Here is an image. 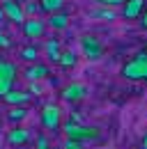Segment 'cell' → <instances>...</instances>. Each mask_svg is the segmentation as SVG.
<instances>
[{
	"instance_id": "obj_1",
	"label": "cell",
	"mask_w": 147,
	"mask_h": 149,
	"mask_svg": "<svg viewBox=\"0 0 147 149\" xmlns=\"http://www.w3.org/2000/svg\"><path fill=\"white\" fill-rule=\"evenodd\" d=\"M62 133L67 140H74V142H92L99 138V129L97 126H85V124H78V122H64L62 124Z\"/></svg>"
},
{
	"instance_id": "obj_13",
	"label": "cell",
	"mask_w": 147,
	"mask_h": 149,
	"mask_svg": "<svg viewBox=\"0 0 147 149\" xmlns=\"http://www.w3.org/2000/svg\"><path fill=\"white\" fill-rule=\"evenodd\" d=\"M46 23H48V28H53V30H64V28L69 25V14H64V12L51 14Z\"/></svg>"
},
{
	"instance_id": "obj_5",
	"label": "cell",
	"mask_w": 147,
	"mask_h": 149,
	"mask_svg": "<svg viewBox=\"0 0 147 149\" xmlns=\"http://www.w3.org/2000/svg\"><path fill=\"white\" fill-rule=\"evenodd\" d=\"M62 124V110L55 103H46L41 108V126L46 131H57Z\"/></svg>"
},
{
	"instance_id": "obj_21",
	"label": "cell",
	"mask_w": 147,
	"mask_h": 149,
	"mask_svg": "<svg viewBox=\"0 0 147 149\" xmlns=\"http://www.w3.org/2000/svg\"><path fill=\"white\" fill-rule=\"evenodd\" d=\"M97 2H99V5H104V7H110V9H113L115 5H124L127 0H97Z\"/></svg>"
},
{
	"instance_id": "obj_11",
	"label": "cell",
	"mask_w": 147,
	"mask_h": 149,
	"mask_svg": "<svg viewBox=\"0 0 147 149\" xmlns=\"http://www.w3.org/2000/svg\"><path fill=\"white\" fill-rule=\"evenodd\" d=\"M23 76H25L30 83H37V80H41V78L48 76V67H46L44 62H35V64H30V67L23 71Z\"/></svg>"
},
{
	"instance_id": "obj_14",
	"label": "cell",
	"mask_w": 147,
	"mask_h": 149,
	"mask_svg": "<svg viewBox=\"0 0 147 149\" xmlns=\"http://www.w3.org/2000/svg\"><path fill=\"white\" fill-rule=\"evenodd\" d=\"M44 51H46V57H48L51 62H60L62 48H60V41H57V39H48L46 46H44Z\"/></svg>"
},
{
	"instance_id": "obj_6",
	"label": "cell",
	"mask_w": 147,
	"mask_h": 149,
	"mask_svg": "<svg viewBox=\"0 0 147 149\" xmlns=\"http://www.w3.org/2000/svg\"><path fill=\"white\" fill-rule=\"evenodd\" d=\"M21 28H23L25 39L35 41V39H41V37H44V32H46V21H41L39 16H32V19H25V23H23Z\"/></svg>"
},
{
	"instance_id": "obj_20",
	"label": "cell",
	"mask_w": 147,
	"mask_h": 149,
	"mask_svg": "<svg viewBox=\"0 0 147 149\" xmlns=\"http://www.w3.org/2000/svg\"><path fill=\"white\" fill-rule=\"evenodd\" d=\"M35 149H51V142H48V138H46L44 133H39V135H37Z\"/></svg>"
},
{
	"instance_id": "obj_7",
	"label": "cell",
	"mask_w": 147,
	"mask_h": 149,
	"mask_svg": "<svg viewBox=\"0 0 147 149\" xmlns=\"http://www.w3.org/2000/svg\"><path fill=\"white\" fill-rule=\"evenodd\" d=\"M2 12H5V19H9L12 23H16V25L25 23V9L16 0H2Z\"/></svg>"
},
{
	"instance_id": "obj_15",
	"label": "cell",
	"mask_w": 147,
	"mask_h": 149,
	"mask_svg": "<svg viewBox=\"0 0 147 149\" xmlns=\"http://www.w3.org/2000/svg\"><path fill=\"white\" fill-rule=\"evenodd\" d=\"M39 7H41V12H46V14L51 16V14L62 12V7H64V0H39Z\"/></svg>"
},
{
	"instance_id": "obj_28",
	"label": "cell",
	"mask_w": 147,
	"mask_h": 149,
	"mask_svg": "<svg viewBox=\"0 0 147 149\" xmlns=\"http://www.w3.org/2000/svg\"><path fill=\"white\" fill-rule=\"evenodd\" d=\"M5 19V12H2V7H0V21Z\"/></svg>"
},
{
	"instance_id": "obj_4",
	"label": "cell",
	"mask_w": 147,
	"mask_h": 149,
	"mask_svg": "<svg viewBox=\"0 0 147 149\" xmlns=\"http://www.w3.org/2000/svg\"><path fill=\"white\" fill-rule=\"evenodd\" d=\"M16 64L14 62H9V60H0V99L5 96V94L12 92V85H14V80H16Z\"/></svg>"
},
{
	"instance_id": "obj_19",
	"label": "cell",
	"mask_w": 147,
	"mask_h": 149,
	"mask_svg": "<svg viewBox=\"0 0 147 149\" xmlns=\"http://www.w3.org/2000/svg\"><path fill=\"white\" fill-rule=\"evenodd\" d=\"M90 16H92V19H108V21H113V19H115V12H113L110 7H106V9H97V12H92Z\"/></svg>"
},
{
	"instance_id": "obj_17",
	"label": "cell",
	"mask_w": 147,
	"mask_h": 149,
	"mask_svg": "<svg viewBox=\"0 0 147 149\" xmlns=\"http://www.w3.org/2000/svg\"><path fill=\"white\" fill-rule=\"evenodd\" d=\"M21 60H25V62H30V64H35L37 57H39V51H37L35 44H30V46H25V48H21Z\"/></svg>"
},
{
	"instance_id": "obj_23",
	"label": "cell",
	"mask_w": 147,
	"mask_h": 149,
	"mask_svg": "<svg viewBox=\"0 0 147 149\" xmlns=\"http://www.w3.org/2000/svg\"><path fill=\"white\" fill-rule=\"evenodd\" d=\"M62 149H83V145L80 142H74V140H64Z\"/></svg>"
},
{
	"instance_id": "obj_9",
	"label": "cell",
	"mask_w": 147,
	"mask_h": 149,
	"mask_svg": "<svg viewBox=\"0 0 147 149\" xmlns=\"http://www.w3.org/2000/svg\"><path fill=\"white\" fill-rule=\"evenodd\" d=\"M30 138H32L30 129H25V126H14V129L7 133V145H9V147H21V145L30 142Z\"/></svg>"
},
{
	"instance_id": "obj_26",
	"label": "cell",
	"mask_w": 147,
	"mask_h": 149,
	"mask_svg": "<svg viewBox=\"0 0 147 149\" xmlns=\"http://www.w3.org/2000/svg\"><path fill=\"white\" fill-rule=\"evenodd\" d=\"M39 92H41V87H39L37 83H32V87H30V94H39Z\"/></svg>"
},
{
	"instance_id": "obj_10",
	"label": "cell",
	"mask_w": 147,
	"mask_h": 149,
	"mask_svg": "<svg viewBox=\"0 0 147 149\" xmlns=\"http://www.w3.org/2000/svg\"><path fill=\"white\" fill-rule=\"evenodd\" d=\"M30 99H32V94H30V92H23V90H12L9 94H5V96H2V101H5V103H9L12 108H18V106L30 103Z\"/></svg>"
},
{
	"instance_id": "obj_18",
	"label": "cell",
	"mask_w": 147,
	"mask_h": 149,
	"mask_svg": "<svg viewBox=\"0 0 147 149\" xmlns=\"http://www.w3.org/2000/svg\"><path fill=\"white\" fill-rule=\"evenodd\" d=\"M28 117V110H25V106H18V108H12L9 115H7V119L12 122V124H18V122H23Z\"/></svg>"
},
{
	"instance_id": "obj_16",
	"label": "cell",
	"mask_w": 147,
	"mask_h": 149,
	"mask_svg": "<svg viewBox=\"0 0 147 149\" xmlns=\"http://www.w3.org/2000/svg\"><path fill=\"white\" fill-rule=\"evenodd\" d=\"M76 62H78V57H76V53L74 51H62V55H60V67L62 69H71V67H76Z\"/></svg>"
},
{
	"instance_id": "obj_27",
	"label": "cell",
	"mask_w": 147,
	"mask_h": 149,
	"mask_svg": "<svg viewBox=\"0 0 147 149\" xmlns=\"http://www.w3.org/2000/svg\"><path fill=\"white\" fill-rule=\"evenodd\" d=\"M140 149H147V133L143 135V142H140Z\"/></svg>"
},
{
	"instance_id": "obj_22",
	"label": "cell",
	"mask_w": 147,
	"mask_h": 149,
	"mask_svg": "<svg viewBox=\"0 0 147 149\" xmlns=\"http://www.w3.org/2000/svg\"><path fill=\"white\" fill-rule=\"evenodd\" d=\"M9 46H12V39L0 30V48H9Z\"/></svg>"
},
{
	"instance_id": "obj_29",
	"label": "cell",
	"mask_w": 147,
	"mask_h": 149,
	"mask_svg": "<svg viewBox=\"0 0 147 149\" xmlns=\"http://www.w3.org/2000/svg\"><path fill=\"white\" fill-rule=\"evenodd\" d=\"M145 53H147V48H145Z\"/></svg>"
},
{
	"instance_id": "obj_8",
	"label": "cell",
	"mask_w": 147,
	"mask_h": 149,
	"mask_svg": "<svg viewBox=\"0 0 147 149\" xmlns=\"http://www.w3.org/2000/svg\"><path fill=\"white\" fill-rule=\"evenodd\" d=\"M60 96H62L64 101H69V103H78V101H83V99L88 96V87H85L83 83H69L67 87H62Z\"/></svg>"
},
{
	"instance_id": "obj_12",
	"label": "cell",
	"mask_w": 147,
	"mask_h": 149,
	"mask_svg": "<svg viewBox=\"0 0 147 149\" xmlns=\"http://www.w3.org/2000/svg\"><path fill=\"white\" fill-rule=\"evenodd\" d=\"M143 12H145V0H129L124 2V9H122L127 19H140Z\"/></svg>"
},
{
	"instance_id": "obj_2",
	"label": "cell",
	"mask_w": 147,
	"mask_h": 149,
	"mask_svg": "<svg viewBox=\"0 0 147 149\" xmlns=\"http://www.w3.org/2000/svg\"><path fill=\"white\" fill-rule=\"evenodd\" d=\"M122 76L127 80H147V53L140 51L131 62L122 67Z\"/></svg>"
},
{
	"instance_id": "obj_24",
	"label": "cell",
	"mask_w": 147,
	"mask_h": 149,
	"mask_svg": "<svg viewBox=\"0 0 147 149\" xmlns=\"http://www.w3.org/2000/svg\"><path fill=\"white\" fill-rule=\"evenodd\" d=\"M39 9H41V7H39V5H32V2H28V5H25V12H30V14H37Z\"/></svg>"
},
{
	"instance_id": "obj_3",
	"label": "cell",
	"mask_w": 147,
	"mask_h": 149,
	"mask_svg": "<svg viewBox=\"0 0 147 149\" xmlns=\"http://www.w3.org/2000/svg\"><path fill=\"white\" fill-rule=\"evenodd\" d=\"M80 51H83V55L88 57L90 62H97V60H101L104 57V44H101V39L94 37V35H83L80 37Z\"/></svg>"
},
{
	"instance_id": "obj_25",
	"label": "cell",
	"mask_w": 147,
	"mask_h": 149,
	"mask_svg": "<svg viewBox=\"0 0 147 149\" xmlns=\"http://www.w3.org/2000/svg\"><path fill=\"white\" fill-rule=\"evenodd\" d=\"M140 28H143V30H147V9L140 14Z\"/></svg>"
}]
</instances>
